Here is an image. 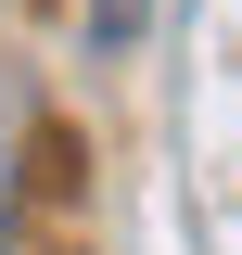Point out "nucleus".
<instances>
[{
  "label": "nucleus",
  "instance_id": "nucleus-1",
  "mask_svg": "<svg viewBox=\"0 0 242 255\" xmlns=\"http://www.w3.org/2000/svg\"><path fill=\"white\" fill-rule=\"evenodd\" d=\"M140 26H153V0H90V38H102V51H127Z\"/></svg>",
  "mask_w": 242,
  "mask_h": 255
}]
</instances>
